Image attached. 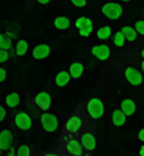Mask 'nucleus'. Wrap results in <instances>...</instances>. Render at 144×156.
<instances>
[{"instance_id": "f3484780", "label": "nucleus", "mask_w": 144, "mask_h": 156, "mask_svg": "<svg viewBox=\"0 0 144 156\" xmlns=\"http://www.w3.org/2000/svg\"><path fill=\"white\" fill-rule=\"evenodd\" d=\"M14 51H15V55L17 57H25L30 51V43L28 39L24 37L19 38L14 46Z\"/></svg>"}, {"instance_id": "c9c22d12", "label": "nucleus", "mask_w": 144, "mask_h": 156, "mask_svg": "<svg viewBox=\"0 0 144 156\" xmlns=\"http://www.w3.org/2000/svg\"><path fill=\"white\" fill-rule=\"evenodd\" d=\"M0 98H1V91H0Z\"/></svg>"}, {"instance_id": "423d86ee", "label": "nucleus", "mask_w": 144, "mask_h": 156, "mask_svg": "<svg viewBox=\"0 0 144 156\" xmlns=\"http://www.w3.org/2000/svg\"><path fill=\"white\" fill-rule=\"evenodd\" d=\"M123 76L124 80L134 88L141 86L143 83L142 71L138 66H126L123 71Z\"/></svg>"}, {"instance_id": "f03ea898", "label": "nucleus", "mask_w": 144, "mask_h": 156, "mask_svg": "<svg viewBox=\"0 0 144 156\" xmlns=\"http://www.w3.org/2000/svg\"><path fill=\"white\" fill-rule=\"evenodd\" d=\"M100 14L109 21H117L124 13V7L117 1L104 2L99 8Z\"/></svg>"}, {"instance_id": "2f4dec72", "label": "nucleus", "mask_w": 144, "mask_h": 156, "mask_svg": "<svg viewBox=\"0 0 144 156\" xmlns=\"http://www.w3.org/2000/svg\"><path fill=\"white\" fill-rule=\"evenodd\" d=\"M35 1L37 4H38L40 6H47L52 1V0H35Z\"/></svg>"}, {"instance_id": "7ed1b4c3", "label": "nucleus", "mask_w": 144, "mask_h": 156, "mask_svg": "<svg viewBox=\"0 0 144 156\" xmlns=\"http://www.w3.org/2000/svg\"><path fill=\"white\" fill-rule=\"evenodd\" d=\"M85 108L90 118L93 120H101L105 115V104L99 97L89 98Z\"/></svg>"}, {"instance_id": "ddd939ff", "label": "nucleus", "mask_w": 144, "mask_h": 156, "mask_svg": "<svg viewBox=\"0 0 144 156\" xmlns=\"http://www.w3.org/2000/svg\"><path fill=\"white\" fill-rule=\"evenodd\" d=\"M79 138L85 151L93 152L96 150V147H97L96 138L94 133H92L91 131L82 132Z\"/></svg>"}, {"instance_id": "bb28decb", "label": "nucleus", "mask_w": 144, "mask_h": 156, "mask_svg": "<svg viewBox=\"0 0 144 156\" xmlns=\"http://www.w3.org/2000/svg\"><path fill=\"white\" fill-rule=\"evenodd\" d=\"M8 117H9V109L3 104H0V125L6 122Z\"/></svg>"}, {"instance_id": "473e14b6", "label": "nucleus", "mask_w": 144, "mask_h": 156, "mask_svg": "<svg viewBox=\"0 0 144 156\" xmlns=\"http://www.w3.org/2000/svg\"><path fill=\"white\" fill-rule=\"evenodd\" d=\"M137 154L139 156H144V144L143 143H140L139 149V152Z\"/></svg>"}, {"instance_id": "a211bd4d", "label": "nucleus", "mask_w": 144, "mask_h": 156, "mask_svg": "<svg viewBox=\"0 0 144 156\" xmlns=\"http://www.w3.org/2000/svg\"><path fill=\"white\" fill-rule=\"evenodd\" d=\"M128 118L124 115V113L119 108H115L111 111V122L115 127H124L127 124Z\"/></svg>"}, {"instance_id": "72a5a7b5", "label": "nucleus", "mask_w": 144, "mask_h": 156, "mask_svg": "<svg viewBox=\"0 0 144 156\" xmlns=\"http://www.w3.org/2000/svg\"><path fill=\"white\" fill-rule=\"evenodd\" d=\"M116 1L123 5V4H130V3L134 2L135 0H116Z\"/></svg>"}, {"instance_id": "f704fd0d", "label": "nucleus", "mask_w": 144, "mask_h": 156, "mask_svg": "<svg viewBox=\"0 0 144 156\" xmlns=\"http://www.w3.org/2000/svg\"><path fill=\"white\" fill-rule=\"evenodd\" d=\"M139 54H140V60H143V48L142 47L139 51Z\"/></svg>"}, {"instance_id": "4468645a", "label": "nucleus", "mask_w": 144, "mask_h": 156, "mask_svg": "<svg viewBox=\"0 0 144 156\" xmlns=\"http://www.w3.org/2000/svg\"><path fill=\"white\" fill-rule=\"evenodd\" d=\"M95 30V36H96V39L99 42H106L108 40H110L112 37L113 34V30L112 27L110 23H101L99 24Z\"/></svg>"}, {"instance_id": "b1692460", "label": "nucleus", "mask_w": 144, "mask_h": 156, "mask_svg": "<svg viewBox=\"0 0 144 156\" xmlns=\"http://www.w3.org/2000/svg\"><path fill=\"white\" fill-rule=\"evenodd\" d=\"M11 48H12L11 38L4 33H0V49L10 51Z\"/></svg>"}, {"instance_id": "1a4fd4ad", "label": "nucleus", "mask_w": 144, "mask_h": 156, "mask_svg": "<svg viewBox=\"0 0 144 156\" xmlns=\"http://www.w3.org/2000/svg\"><path fill=\"white\" fill-rule=\"evenodd\" d=\"M91 52L95 58H96L99 62L105 63L109 61L111 57V51L110 46L105 43V42H101V43L94 45L92 47Z\"/></svg>"}, {"instance_id": "39448f33", "label": "nucleus", "mask_w": 144, "mask_h": 156, "mask_svg": "<svg viewBox=\"0 0 144 156\" xmlns=\"http://www.w3.org/2000/svg\"><path fill=\"white\" fill-rule=\"evenodd\" d=\"M72 23L74 24L79 35L82 37H91L95 31L94 22L89 16H86V15L79 16L73 21Z\"/></svg>"}, {"instance_id": "2eb2a0df", "label": "nucleus", "mask_w": 144, "mask_h": 156, "mask_svg": "<svg viewBox=\"0 0 144 156\" xmlns=\"http://www.w3.org/2000/svg\"><path fill=\"white\" fill-rule=\"evenodd\" d=\"M22 101V98L19 93L17 92H9L4 95L3 105L8 109H15L17 108Z\"/></svg>"}, {"instance_id": "0eeeda50", "label": "nucleus", "mask_w": 144, "mask_h": 156, "mask_svg": "<svg viewBox=\"0 0 144 156\" xmlns=\"http://www.w3.org/2000/svg\"><path fill=\"white\" fill-rule=\"evenodd\" d=\"M16 136L10 126L4 127L0 130V151H6L15 147Z\"/></svg>"}, {"instance_id": "c85d7f7f", "label": "nucleus", "mask_w": 144, "mask_h": 156, "mask_svg": "<svg viewBox=\"0 0 144 156\" xmlns=\"http://www.w3.org/2000/svg\"><path fill=\"white\" fill-rule=\"evenodd\" d=\"M9 51L3 50V49H0V65H3L5 63H7L9 60Z\"/></svg>"}, {"instance_id": "dca6fc26", "label": "nucleus", "mask_w": 144, "mask_h": 156, "mask_svg": "<svg viewBox=\"0 0 144 156\" xmlns=\"http://www.w3.org/2000/svg\"><path fill=\"white\" fill-rule=\"evenodd\" d=\"M119 108L124 113V115L129 118L133 116L136 113V109H137V104L136 101L131 97H125L123 98L121 102H120V107Z\"/></svg>"}, {"instance_id": "cd10ccee", "label": "nucleus", "mask_w": 144, "mask_h": 156, "mask_svg": "<svg viewBox=\"0 0 144 156\" xmlns=\"http://www.w3.org/2000/svg\"><path fill=\"white\" fill-rule=\"evenodd\" d=\"M143 20L140 19V20H137L135 22V24H134V29L136 31V33L138 34V36H139L140 37H143V34H144V30H143Z\"/></svg>"}, {"instance_id": "6e6552de", "label": "nucleus", "mask_w": 144, "mask_h": 156, "mask_svg": "<svg viewBox=\"0 0 144 156\" xmlns=\"http://www.w3.org/2000/svg\"><path fill=\"white\" fill-rule=\"evenodd\" d=\"M64 148L67 151V153L72 155H83L86 154L80 138L75 136L74 135H66L64 139Z\"/></svg>"}, {"instance_id": "5701e85b", "label": "nucleus", "mask_w": 144, "mask_h": 156, "mask_svg": "<svg viewBox=\"0 0 144 156\" xmlns=\"http://www.w3.org/2000/svg\"><path fill=\"white\" fill-rule=\"evenodd\" d=\"M112 41H113V45L115 48H117L119 50H124L126 47L127 41L125 40L124 37L122 35V33L117 30L115 33L112 34Z\"/></svg>"}, {"instance_id": "aec40b11", "label": "nucleus", "mask_w": 144, "mask_h": 156, "mask_svg": "<svg viewBox=\"0 0 144 156\" xmlns=\"http://www.w3.org/2000/svg\"><path fill=\"white\" fill-rule=\"evenodd\" d=\"M67 71L71 77V80H79L80 78L82 77L84 73V66L81 62L76 61L69 66Z\"/></svg>"}, {"instance_id": "20e7f679", "label": "nucleus", "mask_w": 144, "mask_h": 156, "mask_svg": "<svg viewBox=\"0 0 144 156\" xmlns=\"http://www.w3.org/2000/svg\"><path fill=\"white\" fill-rule=\"evenodd\" d=\"M13 125L20 132H28L33 127V119L25 110H17L13 114Z\"/></svg>"}, {"instance_id": "f257e3e1", "label": "nucleus", "mask_w": 144, "mask_h": 156, "mask_svg": "<svg viewBox=\"0 0 144 156\" xmlns=\"http://www.w3.org/2000/svg\"><path fill=\"white\" fill-rule=\"evenodd\" d=\"M40 127L43 132L49 135H53L60 128V119L57 116V114L53 111L45 110L40 114L39 118Z\"/></svg>"}, {"instance_id": "9d476101", "label": "nucleus", "mask_w": 144, "mask_h": 156, "mask_svg": "<svg viewBox=\"0 0 144 156\" xmlns=\"http://www.w3.org/2000/svg\"><path fill=\"white\" fill-rule=\"evenodd\" d=\"M29 52L34 60L42 61L50 57L52 53V47L47 43H39L30 49Z\"/></svg>"}, {"instance_id": "9b49d317", "label": "nucleus", "mask_w": 144, "mask_h": 156, "mask_svg": "<svg viewBox=\"0 0 144 156\" xmlns=\"http://www.w3.org/2000/svg\"><path fill=\"white\" fill-rule=\"evenodd\" d=\"M34 102L43 111L49 110L52 106V96L47 91H39L34 96Z\"/></svg>"}, {"instance_id": "7c9ffc66", "label": "nucleus", "mask_w": 144, "mask_h": 156, "mask_svg": "<svg viewBox=\"0 0 144 156\" xmlns=\"http://www.w3.org/2000/svg\"><path fill=\"white\" fill-rule=\"evenodd\" d=\"M138 140L139 141V143H144V130H143V128H140L139 131Z\"/></svg>"}, {"instance_id": "a878e982", "label": "nucleus", "mask_w": 144, "mask_h": 156, "mask_svg": "<svg viewBox=\"0 0 144 156\" xmlns=\"http://www.w3.org/2000/svg\"><path fill=\"white\" fill-rule=\"evenodd\" d=\"M71 6H73L78 9H85L88 8L89 2L88 0H69Z\"/></svg>"}, {"instance_id": "393cba45", "label": "nucleus", "mask_w": 144, "mask_h": 156, "mask_svg": "<svg viewBox=\"0 0 144 156\" xmlns=\"http://www.w3.org/2000/svg\"><path fill=\"white\" fill-rule=\"evenodd\" d=\"M15 151H16V155H18V156L32 155V147L27 143H23V144L19 145Z\"/></svg>"}, {"instance_id": "6ab92c4d", "label": "nucleus", "mask_w": 144, "mask_h": 156, "mask_svg": "<svg viewBox=\"0 0 144 156\" xmlns=\"http://www.w3.org/2000/svg\"><path fill=\"white\" fill-rule=\"evenodd\" d=\"M71 82V77L67 69H62L54 76V84L57 88H64Z\"/></svg>"}, {"instance_id": "c756f323", "label": "nucleus", "mask_w": 144, "mask_h": 156, "mask_svg": "<svg viewBox=\"0 0 144 156\" xmlns=\"http://www.w3.org/2000/svg\"><path fill=\"white\" fill-rule=\"evenodd\" d=\"M8 80V71L5 66H0V84L4 83Z\"/></svg>"}, {"instance_id": "f8f14e48", "label": "nucleus", "mask_w": 144, "mask_h": 156, "mask_svg": "<svg viewBox=\"0 0 144 156\" xmlns=\"http://www.w3.org/2000/svg\"><path fill=\"white\" fill-rule=\"evenodd\" d=\"M83 125V120L79 115H71L69 116L65 122V130L68 135H76Z\"/></svg>"}, {"instance_id": "412c9836", "label": "nucleus", "mask_w": 144, "mask_h": 156, "mask_svg": "<svg viewBox=\"0 0 144 156\" xmlns=\"http://www.w3.org/2000/svg\"><path fill=\"white\" fill-rule=\"evenodd\" d=\"M119 31L124 37L127 42H135L138 39V34L136 33L134 27L129 24H124L120 27Z\"/></svg>"}, {"instance_id": "4be33fe9", "label": "nucleus", "mask_w": 144, "mask_h": 156, "mask_svg": "<svg viewBox=\"0 0 144 156\" xmlns=\"http://www.w3.org/2000/svg\"><path fill=\"white\" fill-rule=\"evenodd\" d=\"M72 21L69 17L66 15H59L54 18L53 20V25L56 29L58 30H67L71 27Z\"/></svg>"}]
</instances>
